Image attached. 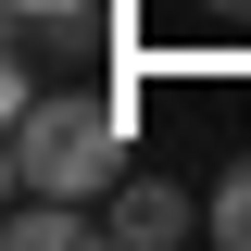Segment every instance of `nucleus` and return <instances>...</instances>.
<instances>
[{"label":"nucleus","instance_id":"nucleus-5","mask_svg":"<svg viewBox=\"0 0 251 251\" xmlns=\"http://www.w3.org/2000/svg\"><path fill=\"white\" fill-rule=\"evenodd\" d=\"M25 25H75V13H100V0H13Z\"/></svg>","mask_w":251,"mask_h":251},{"label":"nucleus","instance_id":"nucleus-6","mask_svg":"<svg viewBox=\"0 0 251 251\" xmlns=\"http://www.w3.org/2000/svg\"><path fill=\"white\" fill-rule=\"evenodd\" d=\"M201 13H226V25H251V0H201Z\"/></svg>","mask_w":251,"mask_h":251},{"label":"nucleus","instance_id":"nucleus-4","mask_svg":"<svg viewBox=\"0 0 251 251\" xmlns=\"http://www.w3.org/2000/svg\"><path fill=\"white\" fill-rule=\"evenodd\" d=\"M214 239H226V251H251V151L226 163V188H214Z\"/></svg>","mask_w":251,"mask_h":251},{"label":"nucleus","instance_id":"nucleus-3","mask_svg":"<svg viewBox=\"0 0 251 251\" xmlns=\"http://www.w3.org/2000/svg\"><path fill=\"white\" fill-rule=\"evenodd\" d=\"M88 239H113V214H100V201H50V188H25V201H13V251H88Z\"/></svg>","mask_w":251,"mask_h":251},{"label":"nucleus","instance_id":"nucleus-1","mask_svg":"<svg viewBox=\"0 0 251 251\" xmlns=\"http://www.w3.org/2000/svg\"><path fill=\"white\" fill-rule=\"evenodd\" d=\"M13 188H50V201H113L126 188V100H88V88H38L13 113Z\"/></svg>","mask_w":251,"mask_h":251},{"label":"nucleus","instance_id":"nucleus-2","mask_svg":"<svg viewBox=\"0 0 251 251\" xmlns=\"http://www.w3.org/2000/svg\"><path fill=\"white\" fill-rule=\"evenodd\" d=\"M100 214H113V251H163V239H188V226H214V201H188L176 176H126Z\"/></svg>","mask_w":251,"mask_h":251}]
</instances>
